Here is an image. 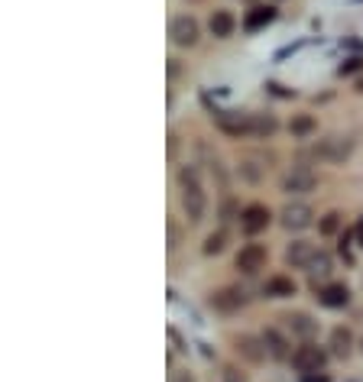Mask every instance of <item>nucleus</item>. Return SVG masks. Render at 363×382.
Returning a JSON list of instances; mask_svg holds the SVG:
<instances>
[{
    "label": "nucleus",
    "instance_id": "nucleus-1",
    "mask_svg": "<svg viewBox=\"0 0 363 382\" xmlns=\"http://www.w3.org/2000/svg\"><path fill=\"white\" fill-rule=\"evenodd\" d=\"M178 182H182V207H185L188 221L198 224L208 211V198H205V191H201V182H198V168H182Z\"/></svg>",
    "mask_w": 363,
    "mask_h": 382
},
{
    "label": "nucleus",
    "instance_id": "nucleus-2",
    "mask_svg": "<svg viewBox=\"0 0 363 382\" xmlns=\"http://www.w3.org/2000/svg\"><path fill=\"white\" fill-rule=\"evenodd\" d=\"M315 185H318V175L308 166H295L292 172L282 175V191L286 195H308V191H315Z\"/></svg>",
    "mask_w": 363,
    "mask_h": 382
},
{
    "label": "nucleus",
    "instance_id": "nucleus-3",
    "mask_svg": "<svg viewBox=\"0 0 363 382\" xmlns=\"http://www.w3.org/2000/svg\"><path fill=\"white\" fill-rule=\"evenodd\" d=\"M325 350L321 347H315V344H305V347H298L295 353H292V366H295L298 373H305V376H311V373H321L325 369Z\"/></svg>",
    "mask_w": 363,
    "mask_h": 382
},
{
    "label": "nucleus",
    "instance_id": "nucleus-4",
    "mask_svg": "<svg viewBox=\"0 0 363 382\" xmlns=\"http://www.w3.org/2000/svg\"><path fill=\"white\" fill-rule=\"evenodd\" d=\"M217 127H221L227 136H253V113L243 111H221L217 113Z\"/></svg>",
    "mask_w": 363,
    "mask_h": 382
},
{
    "label": "nucleus",
    "instance_id": "nucleus-5",
    "mask_svg": "<svg viewBox=\"0 0 363 382\" xmlns=\"http://www.w3.org/2000/svg\"><path fill=\"white\" fill-rule=\"evenodd\" d=\"M169 36H172V42L176 46H195L198 42V23H195V17H176L172 19V26H169Z\"/></svg>",
    "mask_w": 363,
    "mask_h": 382
},
{
    "label": "nucleus",
    "instance_id": "nucleus-6",
    "mask_svg": "<svg viewBox=\"0 0 363 382\" xmlns=\"http://www.w3.org/2000/svg\"><path fill=\"white\" fill-rule=\"evenodd\" d=\"M263 266H266V246H260V243H247V246L237 253V269L247 272V276L260 272Z\"/></svg>",
    "mask_w": 363,
    "mask_h": 382
},
{
    "label": "nucleus",
    "instance_id": "nucleus-7",
    "mask_svg": "<svg viewBox=\"0 0 363 382\" xmlns=\"http://www.w3.org/2000/svg\"><path fill=\"white\" fill-rule=\"evenodd\" d=\"M211 305H215L221 315H233V311H240V308L247 305V295H243V289L227 285V289H217L215 295H211Z\"/></svg>",
    "mask_w": 363,
    "mask_h": 382
},
{
    "label": "nucleus",
    "instance_id": "nucleus-8",
    "mask_svg": "<svg viewBox=\"0 0 363 382\" xmlns=\"http://www.w3.org/2000/svg\"><path fill=\"white\" fill-rule=\"evenodd\" d=\"M270 227V207L266 205H250V207H243V214H240V230L243 233H260Z\"/></svg>",
    "mask_w": 363,
    "mask_h": 382
},
{
    "label": "nucleus",
    "instance_id": "nucleus-9",
    "mask_svg": "<svg viewBox=\"0 0 363 382\" xmlns=\"http://www.w3.org/2000/svg\"><path fill=\"white\" fill-rule=\"evenodd\" d=\"M311 217H315V211L308 205H286L282 207V227H286V230H305V227L311 224Z\"/></svg>",
    "mask_w": 363,
    "mask_h": 382
},
{
    "label": "nucleus",
    "instance_id": "nucleus-10",
    "mask_svg": "<svg viewBox=\"0 0 363 382\" xmlns=\"http://www.w3.org/2000/svg\"><path fill=\"white\" fill-rule=\"evenodd\" d=\"M237 172H240L243 182H250V185H256V182H263L266 178V159L256 156V152H250V156L240 159V166H237Z\"/></svg>",
    "mask_w": 363,
    "mask_h": 382
},
{
    "label": "nucleus",
    "instance_id": "nucleus-11",
    "mask_svg": "<svg viewBox=\"0 0 363 382\" xmlns=\"http://www.w3.org/2000/svg\"><path fill=\"white\" fill-rule=\"evenodd\" d=\"M318 156L327 159V162H341V159L350 156V140H344V136H327V140H321Z\"/></svg>",
    "mask_w": 363,
    "mask_h": 382
},
{
    "label": "nucleus",
    "instance_id": "nucleus-12",
    "mask_svg": "<svg viewBox=\"0 0 363 382\" xmlns=\"http://www.w3.org/2000/svg\"><path fill=\"white\" fill-rule=\"evenodd\" d=\"M315 243H305V240H298V243H292L289 250H286V260L295 266V269H308V262L315 260Z\"/></svg>",
    "mask_w": 363,
    "mask_h": 382
},
{
    "label": "nucleus",
    "instance_id": "nucleus-13",
    "mask_svg": "<svg viewBox=\"0 0 363 382\" xmlns=\"http://www.w3.org/2000/svg\"><path fill=\"white\" fill-rule=\"evenodd\" d=\"M347 299H350V292H347V285H341V282H331V285H325V289L318 292V301L325 308H344Z\"/></svg>",
    "mask_w": 363,
    "mask_h": 382
},
{
    "label": "nucleus",
    "instance_id": "nucleus-14",
    "mask_svg": "<svg viewBox=\"0 0 363 382\" xmlns=\"http://www.w3.org/2000/svg\"><path fill=\"white\" fill-rule=\"evenodd\" d=\"M208 29H211L217 39H227V36H233L237 19H233V13H227V10H215V13H211V23H208Z\"/></svg>",
    "mask_w": 363,
    "mask_h": 382
},
{
    "label": "nucleus",
    "instance_id": "nucleus-15",
    "mask_svg": "<svg viewBox=\"0 0 363 382\" xmlns=\"http://www.w3.org/2000/svg\"><path fill=\"white\" fill-rule=\"evenodd\" d=\"M263 292H266L270 299H292V295H295V282H292L289 276H270L266 285H263Z\"/></svg>",
    "mask_w": 363,
    "mask_h": 382
},
{
    "label": "nucleus",
    "instance_id": "nucleus-16",
    "mask_svg": "<svg viewBox=\"0 0 363 382\" xmlns=\"http://www.w3.org/2000/svg\"><path fill=\"white\" fill-rule=\"evenodd\" d=\"M237 350H240L250 363H263V356L270 353L266 344H263V337H260V340H256V337H240V340H237Z\"/></svg>",
    "mask_w": 363,
    "mask_h": 382
},
{
    "label": "nucleus",
    "instance_id": "nucleus-17",
    "mask_svg": "<svg viewBox=\"0 0 363 382\" xmlns=\"http://www.w3.org/2000/svg\"><path fill=\"white\" fill-rule=\"evenodd\" d=\"M286 324H289V331L292 334H298V337H311L318 331L315 321H311L308 315H302V311H298V315H286Z\"/></svg>",
    "mask_w": 363,
    "mask_h": 382
},
{
    "label": "nucleus",
    "instance_id": "nucleus-18",
    "mask_svg": "<svg viewBox=\"0 0 363 382\" xmlns=\"http://www.w3.org/2000/svg\"><path fill=\"white\" fill-rule=\"evenodd\" d=\"M263 344H266L270 356H276V360H286V356H289V344H286V340L279 337V331H272V327L263 334Z\"/></svg>",
    "mask_w": 363,
    "mask_h": 382
},
{
    "label": "nucleus",
    "instance_id": "nucleus-19",
    "mask_svg": "<svg viewBox=\"0 0 363 382\" xmlns=\"http://www.w3.org/2000/svg\"><path fill=\"white\" fill-rule=\"evenodd\" d=\"M276 117L272 113H253V136H272L276 133Z\"/></svg>",
    "mask_w": 363,
    "mask_h": 382
},
{
    "label": "nucleus",
    "instance_id": "nucleus-20",
    "mask_svg": "<svg viewBox=\"0 0 363 382\" xmlns=\"http://www.w3.org/2000/svg\"><path fill=\"white\" fill-rule=\"evenodd\" d=\"M272 19V10L270 7H253L250 13H247V19H243V29H260V26H266V23H270Z\"/></svg>",
    "mask_w": 363,
    "mask_h": 382
},
{
    "label": "nucleus",
    "instance_id": "nucleus-21",
    "mask_svg": "<svg viewBox=\"0 0 363 382\" xmlns=\"http://www.w3.org/2000/svg\"><path fill=\"white\" fill-rule=\"evenodd\" d=\"M289 130H292V136H308V133H315V117H308V113H298V117H292Z\"/></svg>",
    "mask_w": 363,
    "mask_h": 382
},
{
    "label": "nucleus",
    "instance_id": "nucleus-22",
    "mask_svg": "<svg viewBox=\"0 0 363 382\" xmlns=\"http://www.w3.org/2000/svg\"><path fill=\"white\" fill-rule=\"evenodd\" d=\"M331 350H334L337 356H347V353H350V331L337 327L334 334H331Z\"/></svg>",
    "mask_w": 363,
    "mask_h": 382
},
{
    "label": "nucleus",
    "instance_id": "nucleus-23",
    "mask_svg": "<svg viewBox=\"0 0 363 382\" xmlns=\"http://www.w3.org/2000/svg\"><path fill=\"white\" fill-rule=\"evenodd\" d=\"M318 230L325 233V237H334V233L341 230V214H337V211L325 214V217H321V224H318Z\"/></svg>",
    "mask_w": 363,
    "mask_h": 382
},
{
    "label": "nucleus",
    "instance_id": "nucleus-24",
    "mask_svg": "<svg viewBox=\"0 0 363 382\" xmlns=\"http://www.w3.org/2000/svg\"><path fill=\"white\" fill-rule=\"evenodd\" d=\"M308 272H311V276H327V272H331V260H327L325 253L318 250V253H315V260L308 262Z\"/></svg>",
    "mask_w": 363,
    "mask_h": 382
},
{
    "label": "nucleus",
    "instance_id": "nucleus-25",
    "mask_svg": "<svg viewBox=\"0 0 363 382\" xmlns=\"http://www.w3.org/2000/svg\"><path fill=\"white\" fill-rule=\"evenodd\" d=\"M224 243H227V237H224V230H217V233H211L205 240V253L208 256H217V253L224 250Z\"/></svg>",
    "mask_w": 363,
    "mask_h": 382
},
{
    "label": "nucleus",
    "instance_id": "nucleus-26",
    "mask_svg": "<svg viewBox=\"0 0 363 382\" xmlns=\"http://www.w3.org/2000/svg\"><path fill=\"white\" fill-rule=\"evenodd\" d=\"M178 240H182V233H178V227H176V224H169V250H176V246H178Z\"/></svg>",
    "mask_w": 363,
    "mask_h": 382
},
{
    "label": "nucleus",
    "instance_id": "nucleus-27",
    "mask_svg": "<svg viewBox=\"0 0 363 382\" xmlns=\"http://www.w3.org/2000/svg\"><path fill=\"white\" fill-rule=\"evenodd\" d=\"M172 382H195V379H192L188 373H176V376H172Z\"/></svg>",
    "mask_w": 363,
    "mask_h": 382
}]
</instances>
